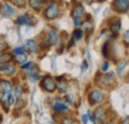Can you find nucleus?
<instances>
[{
  "label": "nucleus",
  "mask_w": 129,
  "mask_h": 124,
  "mask_svg": "<svg viewBox=\"0 0 129 124\" xmlns=\"http://www.w3.org/2000/svg\"><path fill=\"white\" fill-rule=\"evenodd\" d=\"M45 1L46 0H29V5L35 11H40L45 5Z\"/></svg>",
  "instance_id": "obj_9"
},
{
  "label": "nucleus",
  "mask_w": 129,
  "mask_h": 124,
  "mask_svg": "<svg viewBox=\"0 0 129 124\" xmlns=\"http://www.w3.org/2000/svg\"><path fill=\"white\" fill-rule=\"evenodd\" d=\"M62 124H78V122L71 117H64L62 120Z\"/></svg>",
  "instance_id": "obj_23"
},
{
  "label": "nucleus",
  "mask_w": 129,
  "mask_h": 124,
  "mask_svg": "<svg viewBox=\"0 0 129 124\" xmlns=\"http://www.w3.org/2000/svg\"><path fill=\"white\" fill-rule=\"evenodd\" d=\"M25 51H26L25 47L21 46V47H17V48H15V49L13 50V53H14L15 55H21V54H24Z\"/></svg>",
  "instance_id": "obj_24"
},
{
  "label": "nucleus",
  "mask_w": 129,
  "mask_h": 124,
  "mask_svg": "<svg viewBox=\"0 0 129 124\" xmlns=\"http://www.w3.org/2000/svg\"><path fill=\"white\" fill-rule=\"evenodd\" d=\"M25 106V102L24 100H22L21 98H18L17 101H15V109L18 110V109H22Z\"/></svg>",
  "instance_id": "obj_22"
},
{
  "label": "nucleus",
  "mask_w": 129,
  "mask_h": 124,
  "mask_svg": "<svg viewBox=\"0 0 129 124\" xmlns=\"http://www.w3.org/2000/svg\"><path fill=\"white\" fill-rule=\"evenodd\" d=\"M107 124H114V123H113V122H108Z\"/></svg>",
  "instance_id": "obj_37"
},
{
  "label": "nucleus",
  "mask_w": 129,
  "mask_h": 124,
  "mask_svg": "<svg viewBox=\"0 0 129 124\" xmlns=\"http://www.w3.org/2000/svg\"><path fill=\"white\" fill-rule=\"evenodd\" d=\"M1 121H2V117H1V115H0V123H1Z\"/></svg>",
  "instance_id": "obj_36"
},
{
  "label": "nucleus",
  "mask_w": 129,
  "mask_h": 124,
  "mask_svg": "<svg viewBox=\"0 0 129 124\" xmlns=\"http://www.w3.org/2000/svg\"><path fill=\"white\" fill-rule=\"evenodd\" d=\"M13 87L11 82H9L8 80H1L0 81V91H2L3 93H10L12 91Z\"/></svg>",
  "instance_id": "obj_8"
},
{
  "label": "nucleus",
  "mask_w": 129,
  "mask_h": 124,
  "mask_svg": "<svg viewBox=\"0 0 129 124\" xmlns=\"http://www.w3.org/2000/svg\"><path fill=\"white\" fill-rule=\"evenodd\" d=\"M13 4H15L18 7H25L26 6V0H11Z\"/></svg>",
  "instance_id": "obj_25"
},
{
  "label": "nucleus",
  "mask_w": 129,
  "mask_h": 124,
  "mask_svg": "<svg viewBox=\"0 0 129 124\" xmlns=\"http://www.w3.org/2000/svg\"><path fill=\"white\" fill-rule=\"evenodd\" d=\"M57 87L59 88V91H60L61 93L66 92V90H67V87H68V85H67V82L64 81V79H62V80H61V82H59V83L57 84Z\"/></svg>",
  "instance_id": "obj_18"
},
{
  "label": "nucleus",
  "mask_w": 129,
  "mask_h": 124,
  "mask_svg": "<svg viewBox=\"0 0 129 124\" xmlns=\"http://www.w3.org/2000/svg\"><path fill=\"white\" fill-rule=\"evenodd\" d=\"M123 39L125 40L126 45H128V43H129V31L128 30H126V31H125L124 35H123Z\"/></svg>",
  "instance_id": "obj_28"
},
{
  "label": "nucleus",
  "mask_w": 129,
  "mask_h": 124,
  "mask_svg": "<svg viewBox=\"0 0 129 124\" xmlns=\"http://www.w3.org/2000/svg\"><path fill=\"white\" fill-rule=\"evenodd\" d=\"M15 96H14V94L12 92L10 93H7V95H6V100H7V103H8V105H13L14 103H15Z\"/></svg>",
  "instance_id": "obj_19"
},
{
  "label": "nucleus",
  "mask_w": 129,
  "mask_h": 124,
  "mask_svg": "<svg viewBox=\"0 0 129 124\" xmlns=\"http://www.w3.org/2000/svg\"><path fill=\"white\" fill-rule=\"evenodd\" d=\"M125 66H126V62H121L120 64H118V66H117V72H118V74H121V72L124 70Z\"/></svg>",
  "instance_id": "obj_27"
},
{
  "label": "nucleus",
  "mask_w": 129,
  "mask_h": 124,
  "mask_svg": "<svg viewBox=\"0 0 129 124\" xmlns=\"http://www.w3.org/2000/svg\"><path fill=\"white\" fill-rule=\"evenodd\" d=\"M120 29H121V22H120V20L117 19V20L113 21L112 23H111V25H110V30H111V32H112L113 34H116L117 35V33H118V31Z\"/></svg>",
  "instance_id": "obj_14"
},
{
  "label": "nucleus",
  "mask_w": 129,
  "mask_h": 124,
  "mask_svg": "<svg viewBox=\"0 0 129 124\" xmlns=\"http://www.w3.org/2000/svg\"><path fill=\"white\" fill-rule=\"evenodd\" d=\"M93 117H94V120L98 121V122H103L105 117H106V113H105V110L102 108V107H97L94 111V114H93Z\"/></svg>",
  "instance_id": "obj_7"
},
{
  "label": "nucleus",
  "mask_w": 129,
  "mask_h": 124,
  "mask_svg": "<svg viewBox=\"0 0 129 124\" xmlns=\"http://www.w3.org/2000/svg\"><path fill=\"white\" fill-rule=\"evenodd\" d=\"M12 59H13V56L11 54H4V55H1V57H0V63L2 65H4L5 63L12 61Z\"/></svg>",
  "instance_id": "obj_17"
},
{
  "label": "nucleus",
  "mask_w": 129,
  "mask_h": 124,
  "mask_svg": "<svg viewBox=\"0 0 129 124\" xmlns=\"http://www.w3.org/2000/svg\"><path fill=\"white\" fill-rule=\"evenodd\" d=\"M15 60H16V62L19 63V64H24V63H26V61H27V56H26L25 54L16 55Z\"/></svg>",
  "instance_id": "obj_20"
},
{
  "label": "nucleus",
  "mask_w": 129,
  "mask_h": 124,
  "mask_svg": "<svg viewBox=\"0 0 129 124\" xmlns=\"http://www.w3.org/2000/svg\"><path fill=\"white\" fill-rule=\"evenodd\" d=\"M113 9L119 13H126L129 8V0H114Z\"/></svg>",
  "instance_id": "obj_1"
},
{
  "label": "nucleus",
  "mask_w": 129,
  "mask_h": 124,
  "mask_svg": "<svg viewBox=\"0 0 129 124\" xmlns=\"http://www.w3.org/2000/svg\"><path fill=\"white\" fill-rule=\"evenodd\" d=\"M83 14H84V8L81 4L76 5L72 11V16H73L74 20H81V17Z\"/></svg>",
  "instance_id": "obj_5"
},
{
  "label": "nucleus",
  "mask_w": 129,
  "mask_h": 124,
  "mask_svg": "<svg viewBox=\"0 0 129 124\" xmlns=\"http://www.w3.org/2000/svg\"><path fill=\"white\" fill-rule=\"evenodd\" d=\"M16 72V69L15 67L13 66H10V65H7V64H4L2 66H0V73L2 74H5L6 76H13Z\"/></svg>",
  "instance_id": "obj_6"
},
{
  "label": "nucleus",
  "mask_w": 129,
  "mask_h": 124,
  "mask_svg": "<svg viewBox=\"0 0 129 124\" xmlns=\"http://www.w3.org/2000/svg\"><path fill=\"white\" fill-rule=\"evenodd\" d=\"M32 66V63L30 62V63H26L25 65H23L22 67H21V69H23V70H28L30 67Z\"/></svg>",
  "instance_id": "obj_32"
},
{
  "label": "nucleus",
  "mask_w": 129,
  "mask_h": 124,
  "mask_svg": "<svg viewBox=\"0 0 129 124\" xmlns=\"http://www.w3.org/2000/svg\"><path fill=\"white\" fill-rule=\"evenodd\" d=\"M81 119H82V123L87 124V122H88V116H87V115H82Z\"/></svg>",
  "instance_id": "obj_34"
},
{
  "label": "nucleus",
  "mask_w": 129,
  "mask_h": 124,
  "mask_svg": "<svg viewBox=\"0 0 129 124\" xmlns=\"http://www.w3.org/2000/svg\"><path fill=\"white\" fill-rule=\"evenodd\" d=\"M113 80H114V75L112 73H110L109 75H104L101 77V82L103 84H109Z\"/></svg>",
  "instance_id": "obj_15"
},
{
  "label": "nucleus",
  "mask_w": 129,
  "mask_h": 124,
  "mask_svg": "<svg viewBox=\"0 0 129 124\" xmlns=\"http://www.w3.org/2000/svg\"><path fill=\"white\" fill-rule=\"evenodd\" d=\"M58 40H59V37H58V33H57V31H56V30H52L48 35L49 44L55 45V44H57Z\"/></svg>",
  "instance_id": "obj_13"
},
{
  "label": "nucleus",
  "mask_w": 129,
  "mask_h": 124,
  "mask_svg": "<svg viewBox=\"0 0 129 124\" xmlns=\"http://www.w3.org/2000/svg\"><path fill=\"white\" fill-rule=\"evenodd\" d=\"M27 47H28V50L33 53V54H36L38 53V50H39V45L38 43L34 40V39H30L27 41Z\"/></svg>",
  "instance_id": "obj_12"
},
{
  "label": "nucleus",
  "mask_w": 129,
  "mask_h": 124,
  "mask_svg": "<svg viewBox=\"0 0 129 124\" xmlns=\"http://www.w3.org/2000/svg\"><path fill=\"white\" fill-rule=\"evenodd\" d=\"M108 68H109V63L108 62L103 63V65H102V71H103V72H106V71L108 70Z\"/></svg>",
  "instance_id": "obj_31"
},
{
  "label": "nucleus",
  "mask_w": 129,
  "mask_h": 124,
  "mask_svg": "<svg viewBox=\"0 0 129 124\" xmlns=\"http://www.w3.org/2000/svg\"><path fill=\"white\" fill-rule=\"evenodd\" d=\"M87 67H88V65H87V62L84 60L83 63H82V66H81V71L82 72H86V70H87Z\"/></svg>",
  "instance_id": "obj_30"
},
{
  "label": "nucleus",
  "mask_w": 129,
  "mask_h": 124,
  "mask_svg": "<svg viewBox=\"0 0 129 124\" xmlns=\"http://www.w3.org/2000/svg\"><path fill=\"white\" fill-rule=\"evenodd\" d=\"M14 96L17 97V98H20L21 97V94H22V88L20 87V86H16L15 88H14Z\"/></svg>",
  "instance_id": "obj_26"
},
{
  "label": "nucleus",
  "mask_w": 129,
  "mask_h": 124,
  "mask_svg": "<svg viewBox=\"0 0 129 124\" xmlns=\"http://www.w3.org/2000/svg\"><path fill=\"white\" fill-rule=\"evenodd\" d=\"M107 47H108V44H104L103 47H102V54H103L104 57H106V56H107V53H108V51H107Z\"/></svg>",
  "instance_id": "obj_29"
},
{
  "label": "nucleus",
  "mask_w": 129,
  "mask_h": 124,
  "mask_svg": "<svg viewBox=\"0 0 129 124\" xmlns=\"http://www.w3.org/2000/svg\"><path fill=\"white\" fill-rule=\"evenodd\" d=\"M41 85H42L43 89L48 92H54L57 89V83L51 77H46L44 78L41 82Z\"/></svg>",
  "instance_id": "obj_2"
},
{
  "label": "nucleus",
  "mask_w": 129,
  "mask_h": 124,
  "mask_svg": "<svg viewBox=\"0 0 129 124\" xmlns=\"http://www.w3.org/2000/svg\"><path fill=\"white\" fill-rule=\"evenodd\" d=\"M59 13H60V11H59V6H58L56 3H53V4H51L48 8L45 10L44 15H45V17H46L47 19H51V20H52V19L57 18V17L59 16Z\"/></svg>",
  "instance_id": "obj_3"
},
{
  "label": "nucleus",
  "mask_w": 129,
  "mask_h": 124,
  "mask_svg": "<svg viewBox=\"0 0 129 124\" xmlns=\"http://www.w3.org/2000/svg\"><path fill=\"white\" fill-rule=\"evenodd\" d=\"M54 109L57 111V112H60V113H63L64 111L68 110V106L62 103V102H56L55 105H54Z\"/></svg>",
  "instance_id": "obj_16"
},
{
  "label": "nucleus",
  "mask_w": 129,
  "mask_h": 124,
  "mask_svg": "<svg viewBox=\"0 0 129 124\" xmlns=\"http://www.w3.org/2000/svg\"><path fill=\"white\" fill-rule=\"evenodd\" d=\"M82 35H83V33H82L81 29H76L75 32H74L73 37L75 38V40H81V38H82Z\"/></svg>",
  "instance_id": "obj_21"
},
{
  "label": "nucleus",
  "mask_w": 129,
  "mask_h": 124,
  "mask_svg": "<svg viewBox=\"0 0 129 124\" xmlns=\"http://www.w3.org/2000/svg\"><path fill=\"white\" fill-rule=\"evenodd\" d=\"M122 124H129V117L127 116L124 120H123V122H122Z\"/></svg>",
  "instance_id": "obj_35"
},
{
  "label": "nucleus",
  "mask_w": 129,
  "mask_h": 124,
  "mask_svg": "<svg viewBox=\"0 0 129 124\" xmlns=\"http://www.w3.org/2000/svg\"><path fill=\"white\" fill-rule=\"evenodd\" d=\"M0 9H1V12L3 13V15L6 16V17H10V16H12L14 14V12H15V10L10 6V5H8V4H2L1 5V7H0Z\"/></svg>",
  "instance_id": "obj_10"
},
{
  "label": "nucleus",
  "mask_w": 129,
  "mask_h": 124,
  "mask_svg": "<svg viewBox=\"0 0 129 124\" xmlns=\"http://www.w3.org/2000/svg\"><path fill=\"white\" fill-rule=\"evenodd\" d=\"M88 98H89L90 104L93 105V104L102 102V100L104 98V94H103V92H101L100 90H98V89H94V90H92L91 92L89 93Z\"/></svg>",
  "instance_id": "obj_4"
},
{
  "label": "nucleus",
  "mask_w": 129,
  "mask_h": 124,
  "mask_svg": "<svg viewBox=\"0 0 129 124\" xmlns=\"http://www.w3.org/2000/svg\"><path fill=\"white\" fill-rule=\"evenodd\" d=\"M32 20H34V18L29 15H22L19 16L17 19V23L21 24V25H31L32 24Z\"/></svg>",
  "instance_id": "obj_11"
},
{
  "label": "nucleus",
  "mask_w": 129,
  "mask_h": 124,
  "mask_svg": "<svg viewBox=\"0 0 129 124\" xmlns=\"http://www.w3.org/2000/svg\"><path fill=\"white\" fill-rule=\"evenodd\" d=\"M74 43H75V38L74 37H71V39H70V41L68 43V48H71V47L74 45Z\"/></svg>",
  "instance_id": "obj_33"
},
{
  "label": "nucleus",
  "mask_w": 129,
  "mask_h": 124,
  "mask_svg": "<svg viewBox=\"0 0 129 124\" xmlns=\"http://www.w3.org/2000/svg\"><path fill=\"white\" fill-rule=\"evenodd\" d=\"M1 55H2V54H1V51H0V57H1Z\"/></svg>",
  "instance_id": "obj_38"
}]
</instances>
